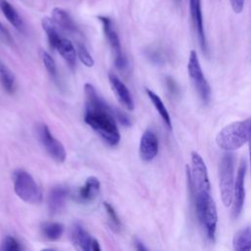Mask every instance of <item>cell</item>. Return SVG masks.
Listing matches in <instances>:
<instances>
[{
  "instance_id": "6da1fadb",
  "label": "cell",
  "mask_w": 251,
  "mask_h": 251,
  "mask_svg": "<svg viewBox=\"0 0 251 251\" xmlns=\"http://www.w3.org/2000/svg\"><path fill=\"white\" fill-rule=\"evenodd\" d=\"M85 115L84 122L109 145L115 146L120 141V132L114 119V111L98 95L90 83L84 84Z\"/></svg>"
},
{
  "instance_id": "7a4b0ae2",
  "label": "cell",
  "mask_w": 251,
  "mask_h": 251,
  "mask_svg": "<svg viewBox=\"0 0 251 251\" xmlns=\"http://www.w3.org/2000/svg\"><path fill=\"white\" fill-rule=\"evenodd\" d=\"M194 201L195 213L199 224L210 240H215L218 213L216 204L211 196V191H203L191 197Z\"/></svg>"
},
{
  "instance_id": "3957f363",
  "label": "cell",
  "mask_w": 251,
  "mask_h": 251,
  "mask_svg": "<svg viewBox=\"0 0 251 251\" xmlns=\"http://www.w3.org/2000/svg\"><path fill=\"white\" fill-rule=\"evenodd\" d=\"M251 135V118L231 123L225 126L216 136L217 145L225 151L240 148L248 142Z\"/></svg>"
},
{
  "instance_id": "277c9868",
  "label": "cell",
  "mask_w": 251,
  "mask_h": 251,
  "mask_svg": "<svg viewBox=\"0 0 251 251\" xmlns=\"http://www.w3.org/2000/svg\"><path fill=\"white\" fill-rule=\"evenodd\" d=\"M13 183L16 194L25 203L39 204L42 201V193L33 179L25 171L19 169L13 173Z\"/></svg>"
},
{
  "instance_id": "5b68a950",
  "label": "cell",
  "mask_w": 251,
  "mask_h": 251,
  "mask_svg": "<svg viewBox=\"0 0 251 251\" xmlns=\"http://www.w3.org/2000/svg\"><path fill=\"white\" fill-rule=\"evenodd\" d=\"M187 71L199 98L204 104H208L211 100V87L203 74L197 53L194 50H191L189 54Z\"/></svg>"
},
{
  "instance_id": "8992f818",
  "label": "cell",
  "mask_w": 251,
  "mask_h": 251,
  "mask_svg": "<svg viewBox=\"0 0 251 251\" xmlns=\"http://www.w3.org/2000/svg\"><path fill=\"white\" fill-rule=\"evenodd\" d=\"M233 155L226 153L223 155L220 163V188L222 201L226 207L232 203L233 194Z\"/></svg>"
},
{
  "instance_id": "52a82bcc",
  "label": "cell",
  "mask_w": 251,
  "mask_h": 251,
  "mask_svg": "<svg viewBox=\"0 0 251 251\" xmlns=\"http://www.w3.org/2000/svg\"><path fill=\"white\" fill-rule=\"evenodd\" d=\"M98 20L103 25L104 33H105V35L108 39V42L113 50V53L115 55L116 68L122 72L126 71L127 68V60H126V57L122 52L120 39H119V36H118L116 30L112 27L111 20L108 17H104V16H99Z\"/></svg>"
},
{
  "instance_id": "ba28073f",
  "label": "cell",
  "mask_w": 251,
  "mask_h": 251,
  "mask_svg": "<svg viewBox=\"0 0 251 251\" xmlns=\"http://www.w3.org/2000/svg\"><path fill=\"white\" fill-rule=\"evenodd\" d=\"M38 137L49 156L57 163H63L66 159V151L63 144L57 140L50 132L48 126L41 124L38 128Z\"/></svg>"
},
{
  "instance_id": "9c48e42d",
  "label": "cell",
  "mask_w": 251,
  "mask_h": 251,
  "mask_svg": "<svg viewBox=\"0 0 251 251\" xmlns=\"http://www.w3.org/2000/svg\"><path fill=\"white\" fill-rule=\"evenodd\" d=\"M246 175V162L245 160H241L236 179L233 186V194H232V210H231V217L233 219H236L240 216L243 205H244V199H245V189H244V179Z\"/></svg>"
},
{
  "instance_id": "30bf717a",
  "label": "cell",
  "mask_w": 251,
  "mask_h": 251,
  "mask_svg": "<svg viewBox=\"0 0 251 251\" xmlns=\"http://www.w3.org/2000/svg\"><path fill=\"white\" fill-rule=\"evenodd\" d=\"M189 9L192 25L197 36L200 48L205 55L209 54L208 43L203 24V16L201 10V0H189Z\"/></svg>"
},
{
  "instance_id": "8fae6325",
  "label": "cell",
  "mask_w": 251,
  "mask_h": 251,
  "mask_svg": "<svg viewBox=\"0 0 251 251\" xmlns=\"http://www.w3.org/2000/svg\"><path fill=\"white\" fill-rule=\"evenodd\" d=\"M71 238L73 245L81 251H100L101 247L99 242L93 238L89 233L83 228V226L79 224H75L72 232Z\"/></svg>"
},
{
  "instance_id": "7c38bea8",
  "label": "cell",
  "mask_w": 251,
  "mask_h": 251,
  "mask_svg": "<svg viewBox=\"0 0 251 251\" xmlns=\"http://www.w3.org/2000/svg\"><path fill=\"white\" fill-rule=\"evenodd\" d=\"M158 150L159 141L156 134L150 129L145 130L141 136L139 144L140 158L145 162H149L156 157Z\"/></svg>"
},
{
  "instance_id": "4fadbf2b",
  "label": "cell",
  "mask_w": 251,
  "mask_h": 251,
  "mask_svg": "<svg viewBox=\"0 0 251 251\" xmlns=\"http://www.w3.org/2000/svg\"><path fill=\"white\" fill-rule=\"evenodd\" d=\"M109 81L117 99L126 109L132 111L134 109V103L130 92L125 85V83L113 74H109Z\"/></svg>"
},
{
  "instance_id": "5bb4252c",
  "label": "cell",
  "mask_w": 251,
  "mask_h": 251,
  "mask_svg": "<svg viewBox=\"0 0 251 251\" xmlns=\"http://www.w3.org/2000/svg\"><path fill=\"white\" fill-rule=\"evenodd\" d=\"M68 195V188L62 185L54 186L50 190L48 196V207L52 214H57L63 210Z\"/></svg>"
},
{
  "instance_id": "9a60e30c",
  "label": "cell",
  "mask_w": 251,
  "mask_h": 251,
  "mask_svg": "<svg viewBox=\"0 0 251 251\" xmlns=\"http://www.w3.org/2000/svg\"><path fill=\"white\" fill-rule=\"evenodd\" d=\"M100 181L95 176H89L85 180L84 184L78 188L76 197L81 202L92 201L99 193Z\"/></svg>"
},
{
  "instance_id": "2e32d148",
  "label": "cell",
  "mask_w": 251,
  "mask_h": 251,
  "mask_svg": "<svg viewBox=\"0 0 251 251\" xmlns=\"http://www.w3.org/2000/svg\"><path fill=\"white\" fill-rule=\"evenodd\" d=\"M233 249L237 251L251 250V226H245L239 229L232 239Z\"/></svg>"
},
{
  "instance_id": "e0dca14e",
  "label": "cell",
  "mask_w": 251,
  "mask_h": 251,
  "mask_svg": "<svg viewBox=\"0 0 251 251\" xmlns=\"http://www.w3.org/2000/svg\"><path fill=\"white\" fill-rule=\"evenodd\" d=\"M56 49L61 54V56L65 59V61L68 63L70 68L74 69L75 66L76 54H75V50L73 43L69 39L61 37V39L57 44Z\"/></svg>"
},
{
  "instance_id": "ac0fdd59",
  "label": "cell",
  "mask_w": 251,
  "mask_h": 251,
  "mask_svg": "<svg viewBox=\"0 0 251 251\" xmlns=\"http://www.w3.org/2000/svg\"><path fill=\"white\" fill-rule=\"evenodd\" d=\"M41 233L42 235L51 241L58 240L64 233L65 226L61 223L56 222H45L41 225Z\"/></svg>"
},
{
  "instance_id": "d6986e66",
  "label": "cell",
  "mask_w": 251,
  "mask_h": 251,
  "mask_svg": "<svg viewBox=\"0 0 251 251\" xmlns=\"http://www.w3.org/2000/svg\"><path fill=\"white\" fill-rule=\"evenodd\" d=\"M0 9L9 23L12 24V25H14L19 30L23 29L24 23L21 17L19 16L16 9L7 0H0Z\"/></svg>"
},
{
  "instance_id": "ffe728a7",
  "label": "cell",
  "mask_w": 251,
  "mask_h": 251,
  "mask_svg": "<svg viewBox=\"0 0 251 251\" xmlns=\"http://www.w3.org/2000/svg\"><path fill=\"white\" fill-rule=\"evenodd\" d=\"M52 19L56 25L68 31H75V25L70 15L62 8H54L52 11Z\"/></svg>"
},
{
  "instance_id": "44dd1931",
  "label": "cell",
  "mask_w": 251,
  "mask_h": 251,
  "mask_svg": "<svg viewBox=\"0 0 251 251\" xmlns=\"http://www.w3.org/2000/svg\"><path fill=\"white\" fill-rule=\"evenodd\" d=\"M146 93L148 95V97L150 98L152 104L154 105V107L156 108L157 112L159 113L160 117L162 118V120L164 121L165 125L167 126V127L169 129H172V122H171V118H170V115H169V112L166 108V106L164 105L162 99L155 93L153 92L152 90H150L149 88H146Z\"/></svg>"
},
{
  "instance_id": "7402d4cb",
  "label": "cell",
  "mask_w": 251,
  "mask_h": 251,
  "mask_svg": "<svg viewBox=\"0 0 251 251\" xmlns=\"http://www.w3.org/2000/svg\"><path fill=\"white\" fill-rule=\"evenodd\" d=\"M41 25L43 27V29L45 30L46 34H47V38H48V42L49 45L52 49H56L57 44L59 42V40L61 39L57 28H56V24L53 21V19L50 18H43L41 21Z\"/></svg>"
},
{
  "instance_id": "603a6c76",
  "label": "cell",
  "mask_w": 251,
  "mask_h": 251,
  "mask_svg": "<svg viewBox=\"0 0 251 251\" xmlns=\"http://www.w3.org/2000/svg\"><path fill=\"white\" fill-rule=\"evenodd\" d=\"M0 81L7 92L13 93L15 91V76L13 73L4 65H0Z\"/></svg>"
},
{
  "instance_id": "cb8c5ba5",
  "label": "cell",
  "mask_w": 251,
  "mask_h": 251,
  "mask_svg": "<svg viewBox=\"0 0 251 251\" xmlns=\"http://www.w3.org/2000/svg\"><path fill=\"white\" fill-rule=\"evenodd\" d=\"M40 57L42 59L44 67L47 70L50 76L55 78L57 75V68H56V64H55V61L53 60V58L45 50H40Z\"/></svg>"
},
{
  "instance_id": "d4e9b609",
  "label": "cell",
  "mask_w": 251,
  "mask_h": 251,
  "mask_svg": "<svg viewBox=\"0 0 251 251\" xmlns=\"http://www.w3.org/2000/svg\"><path fill=\"white\" fill-rule=\"evenodd\" d=\"M22 249L20 243L13 236L7 235L3 238L0 244L1 251H20Z\"/></svg>"
},
{
  "instance_id": "484cf974",
  "label": "cell",
  "mask_w": 251,
  "mask_h": 251,
  "mask_svg": "<svg viewBox=\"0 0 251 251\" xmlns=\"http://www.w3.org/2000/svg\"><path fill=\"white\" fill-rule=\"evenodd\" d=\"M77 56L79 60L82 62L83 65L86 67H92L94 65V60L86 47L83 44H78L77 45Z\"/></svg>"
},
{
  "instance_id": "4316f807",
  "label": "cell",
  "mask_w": 251,
  "mask_h": 251,
  "mask_svg": "<svg viewBox=\"0 0 251 251\" xmlns=\"http://www.w3.org/2000/svg\"><path fill=\"white\" fill-rule=\"evenodd\" d=\"M103 206H104V208H105V210H106V212H107V214H108V216H109L111 222L113 223V225H114L115 226L120 227V226H121L120 219H119V217H118V215H117L115 209L112 207V205L109 204L108 202H104V203H103Z\"/></svg>"
},
{
  "instance_id": "83f0119b",
  "label": "cell",
  "mask_w": 251,
  "mask_h": 251,
  "mask_svg": "<svg viewBox=\"0 0 251 251\" xmlns=\"http://www.w3.org/2000/svg\"><path fill=\"white\" fill-rule=\"evenodd\" d=\"M166 84H167V87H168V89H169V91L172 95H178L179 88H178V85L176 84V82L175 81L174 78L168 76L166 78Z\"/></svg>"
},
{
  "instance_id": "f1b7e54d",
  "label": "cell",
  "mask_w": 251,
  "mask_h": 251,
  "mask_svg": "<svg viewBox=\"0 0 251 251\" xmlns=\"http://www.w3.org/2000/svg\"><path fill=\"white\" fill-rule=\"evenodd\" d=\"M116 117L118 118V120L120 121V123H121L122 125H124L125 126H129L131 125L129 118H128L124 112L119 111V110L116 111Z\"/></svg>"
},
{
  "instance_id": "f546056e",
  "label": "cell",
  "mask_w": 251,
  "mask_h": 251,
  "mask_svg": "<svg viewBox=\"0 0 251 251\" xmlns=\"http://www.w3.org/2000/svg\"><path fill=\"white\" fill-rule=\"evenodd\" d=\"M0 36L2 37V39L8 43H12V37H11V34L9 32V30L5 27V25L1 23L0 21Z\"/></svg>"
},
{
  "instance_id": "4dcf8cb0",
  "label": "cell",
  "mask_w": 251,
  "mask_h": 251,
  "mask_svg": "<svg viewBox=\"0 0 251 251\" xmlns=\"http://www.w3.org/2000/svg\"><path fill=\"white\" fill-rule=\"evenodd\" d=\"M230 5L232 10L235 13H241V11L243 10V6H244V0H229Z\"/></svg>"
},
{
  "instance_id": "1f68e13d",
  "label": "cell",
  "mask_w": 251,
  "mask_h": 251,
  "mask_svg": "<svg viewBox=\"0 0 251 251\" xmlns=\"http://www.w3.org/2000/svg\"><path fill=\"white\" fill-rule=\"evenodd\" d=\"M134 245H135V248H136L137 250H139V251H145V250H147V248L143 245V243H142L140 240H138V239H135V240H134Z\"/></svg>"
},
{
  "instance_id": "d6a6232c",
  "label": "cell",
  "mask_w": 251,
  "mask_h": 251,
  "mask_svg": "<svg viewBox=\"0 0 251 251\" xmlns=\"http://www.w3.org/2000/svg\"><path fill=\"white\" fill-rule=\"evenodd\" d=\"M248 142H249V161H250V174H251V135Z\"/></svg>"
},
{
  "instance_id": "836d02e7",
  "label": "cell",
  "mask_w": 251,
  "mask_h": 251,
  "mask_svg": "<svg viewBox=\"0 0 251 251\" xmlns=\"http://www.w3.org/2000/svg\"><path fill=\"white\" fill-rule=\"evenodd\" d=\"M176 2H179V1H180V0H176Z\"/></svg>"
}]
</instances>
